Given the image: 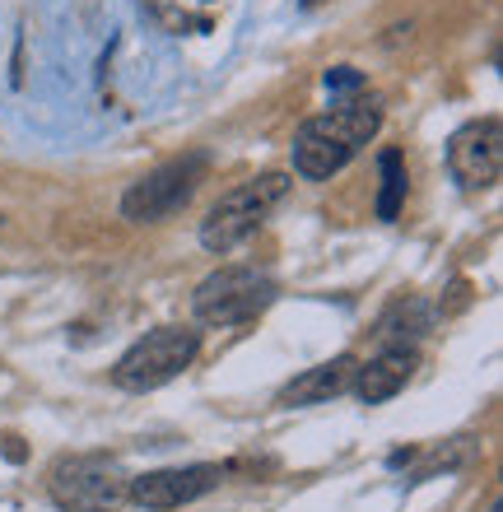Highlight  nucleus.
<instances>
[{
    "mask_svg": "<svg viewBox=\"0 0 503 512\" xmlns=\"http://www.w3.org/2000/svg\"><path fill=\"white\" fill-rule=\"evenodd\" d=\"M354 368H359L354 354H336V359L308 368V373H299V378L289 382V387L280 391V405H322V401H331V396H340V391H350Z\"/></svg>",
    "mask_w": 503,
    "mask_h": 512,
    "instance_id": "obj_10",
    "label": "nucleus"
},
{
    "mask_svg": "<svg viewBox=\"0 0 503 512\" xmlns=\"http://www.w3.org/2000/svg\"><path fill=\"white\" fill-rule=\"evenodd\" d=\"M359 84H364V75H359V70H350V66L327 70V89H331V94H345V89H359Z\"/></svg>",
    "mask_w": 503,
    "mask_h": 512,
    "instance_id": "obj_12",
    "label": "nucleus"
},
{
    "mask_svg": "<svg viewBox=\"0 0 503 512\" xmlns=\"http://www.w3.org/2000/svg\"><path fill=\"white\" fill-rule=\"evenodd\" d=\"M219 480H224V466H168V471L136 475L131 489H126V499L145 512H173L182 503L210 494Z\"/></svg>",
    "mask_w": 503,
    "mask_h": 512,
    "instance_id": "obj_8",
    "label": "nucleus"
},
{
    "mask_svg": "<svg viewBox=\"0 0 503 512\" xmlns=\"http://www.w3.org/2000/svg\"><path fill=\"white\" fill-rule=\"evenodd\" d=\"M303 5H308V10H313V5H322V0H303Z\"/></svg>",
    "mask_w": 503,
    "mask_h": 512,
    "instance_id": "obj_13",
    "label": "nucleus"
},
{
    "mask_svg": "<svg viewBox=\"0 0 503 512\" xmlns=\"http://www.w3.org/2000/svg\"><path fill=\"white\" fill-rule=\"evenodd\" d=\"M52 503L61 512H112L126 503L131 475L112 457H66L52 466Z\"/></svg>",
    "mask_w": 503,
    "mask_h": 512,
    "instance_id": "obj_5",
    "label": "nucleus"
},
{
    "mask_svg": "<svg viewBox=\"0 0 503 512\" xmlns=\"http://www.w3.org/2000/svg\"><path fill=\"white\" fill-rule=\"evenodd\" d=\"M289 187H294L289 173H261V177H252V182H243V187L224 191V196L210 205V215L201 219V247L224 256L238 243H247V238L261 229V219L289 196Z\"/></svg>",
    "mask_w": 503,
    "mask_h": 512,
    "instance_id": "obj_2",
    "label": "nucleus"
},
{
    "mask_svg": "<svg viewBox=\"0 0 503 512\" xmlns=\"http://www.w3.org/2000/svg\"><path fill=\"white\" fill-rule=\"evenodd\" d=\"M448 168L466 191H490L503 177V122L480 117L466 122L448 145Z\"/></svg>",
    "mask_w": 503,
    "mask_h": 512,
    "instance_id": "obj_7",
    "label": "nucleus"
},
{
    "mask_svg": "<svg viewBox=\"0 0 503 512\" xmlns=\"http://www.w3.org/2000/svg\"><path fill=\"white\" fill-rule=\"evenodd\" d=\"M201 177H205V154L159 163L154 173L131 182V191L122 196V215L131 224H154V219L173 215V210H182L191 201V191L201 187Z\"/></svg>",
    "mask_w": 503,
    "mask_h": 512,
    "instance_id": "obj_6",
    "label": "nucleus"
},
{
    "mask_svg": "<svg viewBox=\"0 0 503 512\" xmlns=\"http://www.w3.org/2000/svg\"><path fill=\"white\" fill-rule=\"evenodd\" d=\"M382 168V196H378V215L382 219H396V210H401V196H406V168H401V154L396 149H387L378 159Z\"/></svg>",
    "mask_w": 503,
    "mask_h": 512,
    "instance_id": "obj_11",
    "label": "nucleus"
},
{
    "mask_svg": "<svg viewBox=\"0 0 503 512\" xmlns=\"http://www.w3.org/2000/svg\"><path fill=\"white\" fill-rule=\"evenodd\" d=\"M410 373H415V354L410 350H387L378 354V359H368V364L354 368V396L364 405H382V401H392L396 391L410 382Z\"/></svg>",
    "mask_w": 503,
    "mask_h": 512,
    "instance_id": "obj_9",
    "label": "nucleus"
},
{
    "mask_svg": "<svg viewBox=\"0 0 503 512\" xmlns=\"http://www.w3.org/2000/svg\"><path fill=\"white\" fill-rule=\"evenodd\" d=\"M196 350H201L196 331H187V326H159V331L136 340L112 364V382L122 391H154V387H164V382H173L182 368H191Z\"/></svg>",
    "mask_w": 503,
    "mask_h": 512,
    "instance_id": "obj_3",
    "label": "nucleus"
},
{
    "mask_svg": "<svg viewBox=\"0 0 503 512\" xmlns=\"http://www.w3.org/2000/svg\"><path fill=\"white\" fill-rule=\"evenodd\" d=\"M378 126H382L378 98H350V103L322 112L313 122H303L299 135H294V173L308 177V182L336 177L378 135Z\"/></svg>",
    "mask_w": 503,
    "mask_h": 512,
    "instance_id": "obj_1",
    "label": "nucleus"
},
{
    "mask_svg": "<svg viewBox=\"0 0 503 512\" xmlns=\"http://www.w3.org/2000/svg\"><path fill=\"white\" fill-rule=\"evenodd\" d=\"M275 303V280H266L261 270L252 266H224L215 275H205L191 308H196V322L205 326H238L252 322L257 312H266Z\"/></svg>",
    "mask_w": 503,
    "mask_h": 512,
    "instance_id": "obj_4",
    "label": "nucleus"
}]
</instances>
